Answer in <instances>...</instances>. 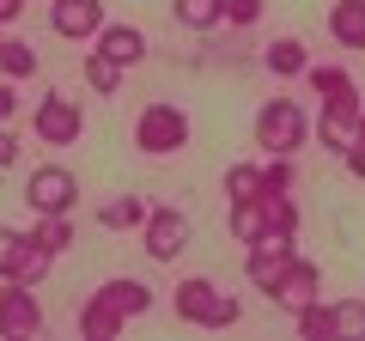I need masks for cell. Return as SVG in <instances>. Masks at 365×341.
I'll return each mask as SVG.
<instances>
[{"label": "cell", "mask_w": 365, "mask_h": 341, "mask_svg": "<svg viewBox=\"0 0 365 341\" xmlns=\"http://www.w3.org/2000/svg\"><path fill=\"white\" fill-rule=\"evenodd\" d=\"M170 305H177L182 323H195V329H232L237 317H244V305H237L232 292H220L207 275H189L177 292H170Z\"/></svg>", "instance_id": "cell-1"}, {"label": "cell", "mask_w": 365, "mask_h": 341, "mask_svg": "<svg viewBox=\"0 0 365 341\" xmlns=\"http://www.w3.org/2000/svg\"><path fill=\"white\" fill-rule=\"evenodd\" d=\"M134 146H140L146 158H170L189 146V110L182 104H165V98H153V104L134 116Z\"/></svg>", "instance_id": "cell-2"}, {"label": "cell", "mask_w": 365, "mask_h": 341, "mask_svg": "<svg viewBox=\"0 0 365 341\" xmlns=\"http://www.w3.org/2000/svg\"><path fill=\"white\" fill-rule=\"evenodd\" d=\"M311 141V116H304L299 98H268L256 110V146L262 153H299Z\"/></svg>", "instance_id": "cell-3"}, {"label": "cell", "mask_w": 365, "mask_h": 341, "mask_svg": "<svg viewBox=\"0 0 365 341\" xmlns=\"http://www.w3.org/2000/svg\"><path fill=\"white\" fill-rule=\"evenodd\" d=\"M25 208L31 213H73L79 208V177L67 165H37L25 177Z\"/></svg>", "instance_id": "cell-4"}, {"label": "cell", "mask_w": 365, "mask_h": 341, "mask_svg": "<svg viewBox=\"0 0 365 341\" xmlns=\"http://www.w3.org/2000/svg\"><path fill=\"white\" fill-rule=\"evenodd\" d=\"M31 128H37L43 146H73L79 134H86V110H79V98H67V92H43Z\"/></svg>", "instance_id": "cell-5"}, {"label": "cell", "mask_w": 365, "mask_h": 341, "mask_svg": "<svg viewBox=\"0 0 365 341\" xmlns=\"http://www.w3.org/2000/svg\"><path fill=\"white\" fill-rule=\"evenodd\" d=\"M292 256H299V244H292L287 232H262L256 244H250V256H244L250 287H256V292H274V287H280V275L292 268Z\"/></svg>", "instance_id": "cell-6"}, {"label": "cell", "mask_w": 365, "mask_h": 341, "mask_svg": "<svg viewBox=\"0 0 365 341\" xmlns=\"http://www.w3.org/2000/svg\"><path fill=\"white\" fill-rule=\"evenodd\" d=\"M43 329V299L25 280H0V341H31Z\"/></svg>", "instance_id": "cell-7"}, {"label": "cell", "mask_w": 365, "mask_h": 341, "mask_svg": "<svg viewBox=\"0 0 365 341\" xmlns=\"http://www.w3.org/2000/svg\"><path fill=\"white\" fill-rule=\"evenodd\" d=\"M189 213L182 208H153L146 213V225H140V250L153 256V263H177L182 250H189Z\"/></svg>", "instance_id": "cell-8"}, {"label": "cell", "mask_w": 365, "mask_h": 341, "mask_svg": "<svg viewBox=\"0 0 365 341\" xmlns=\"http://www.w3.org/2000/svg\"><path fill=\"white\" fill-rule=\"evenodd\" d=\"M104 25H110L104 0H49V31L67 43H91Z\"/></svg>", "instance_id": "cell-9"}, {"label": "cell", "mask_w": 365, "mask_h": 341, "mask_svg": "<svg viewBox=\"0 0 365 341\" xmlns=\"http://www.w3.org/2000/svg\"><path fill=\"white\" fill-rule=\"evenodd\" d=\"M268 299L280 305V311H304L311 299H323V268H317L311 256H292V268L280 275V287H274Z\"/></svg>", "instance_id": "cell-10"}, {"label": "cell", "mask_w": 365, "mask_h": 341, "mask_svg": "<svg viewBox=\"0 0 365 341\" xmlns=\"http://www.w3.org/2000/svg\"><path fill=\"white\" fill-rule=\"evenodd\" d=\"M91 49L110 55V61L128 73V67H140V61H146V31H140V25H104L98 37H91Z\"/></svg>", "instance_id": "cell-11"}, {"label": "cell", "mask_w": 365, "mask_h": 341, "mask_svg": "<svg viewBox=\"0 0 365 341\" xmlns=\"http://www.w3.org/2000/svg\"><path fill=\"white\" fill-rule=\"evenodd\" d=\"M317 141H323V153H347L353 141H359V104H323V116H317Z\"/></svg>", "instance_id": "cell-12"}, {"label": "cell", "mask_w": 365, "mask_h": 341, "mask_svg": "<svg viewBox=\"0 0 365 341\" xmlns=\"http://www.w3.org/2000/svg\"><path fill=\"white\" fill-rule=\"evenodd\" d=\"M122 329H128V317H122L104 292H91V299L79 305V335H86V341H116Z\"/></svg>", "instance_id": "cell-13"}, {"label": "cell", "mask_w": 365, "mask_h": 341, "mask_svg": "<svg viewBox=\"0 0 365 341\" xmlns=\"http://www.w3.org/2000/svg\"><path fill=\"white\" fill-rule=\"evenodd\" d=\"M98 292H104V299L116 305V311L128 317V323H134V317H146V311H153V287H146V280H134V275H116V280H104Z\"/></svg>", "instance_id": "cell-14"}, {"label": "cell", "mask_w": 365, "mask_h": 341, "mask_svg": "<svg viewBox=\"0 0 365 341\" xmlns=\"http://www.w3.org/2000/svg\"><path fill=\"white\" fill-rule=\"evenodd\" d=\"M329 37L341 49H365V0H335L329 6Z\"/></svg>", "instance_id": "cell-15"}, {"label": "cell", "mask_w": 365, "mask_h": 341, "mask_svg": "<svg viewBox=\"0 0 365 341\" xmlns=\"http://www.w3.org/2000/svg\"><path fill=\"white\" fill-rule=\"evenodd\" d=\"M262 67H268L274 79H304L311 55H304V43H299V37H274L268 49H262Z\"/></svg>", "instance_id": "cell-16"}, {"label": "cell", "mask_w": 365, "mask_h": 341, "mask_svg": "<svg viewBox=\"0 0 365 341\" xmlns=\"http://www.w3.org/2000/svg\"><path fill=\"white\" fill-rule=\"evenodd\" d=\"M304 79H311V92L323 104H359V86H353L347 67H304Z\"/></svg>", "instance_id": "cell-17"}, {"label": "cell", "mask_w": 365, "mask_h": 341, "mask_svg": "<svg viewBox=\"0 0 365 341\" xmlns=\"http://www.w3.org/2000/svg\"><path fill=\"white\" fill-rule=\"evenodd\" d=\"M146 213H153V208H146L140 195H110L104 208H98V225H104V232H140Z\"/></svg>", "instance_id": "cell-18"}, {"label": "cell", "mask_w": 365, "mask_h": 341, "mask_svg": "<svg viewBox=\"0 0 365 341\" xmlns=\"http://www.w3.org/2000/svg\"><path fill=\"white\" fill-rule=\"evenodd\" d=\"M170 19L182 31H220L225 25V0H170Z\"/></svg>", "instance_id": "cell-19"}, {"label": "cell", "mask_w": 365, "mask_h": 341, "mask_svg": "<svg viewBox=\"0 0 365 341\" xmlns=\"http://www.w3.org/2000/svg\"><path fill=\"white\" fill-rule=\"evenodd\" d=\"M31 244L49 250V256L73 250V213H37V225H31Z\"/></svg>", "instance_id": "cell-20"}, {"label": "cell", "mask_w": 365, "mask_h": 341, "mask_svg": "<svg viewBox=\"0 0 365 341\" xmlns=\"http://www.w3.org/2000/svg\"><path fill=\"white\" fill-rule=\"evenodd\" d=\"M268 232V208H262V195H250V201H232V238L237 244H256V238Z\"/></svg>", "instance_id": "cell-21"}, {"label": "cell", "mask_w": 365, "mask_h": 341, "mask_svg": "<svg viewBox=\"0 0 365 341\" xmlns=\"http://www.w3.org/2000/svg\"><path fill=\"white\" fill-rule=\"evenodd\" d=\"M329 335L335 341H365V299H335L329 305Z\"/></svg>", "instance_id": "cell-22"}, {"label": "cell", "mask_w": 365, "mask_h": 341, "mask_svg": "<svg viewBox=\"0 0 365 341\" xmlns=\"http://www.w3.org/2000/svg\"><path fill=\"white\" fill-rule=\"evenodd\" d=\"M86 86L98 98H116L122 92V67L110 61V55H98V49H86Z\"/></svg>", "instance_id": "cell-23"}, {"label": "cell", "mask_w": 365, "mask_h": 341, "mask_svg": "<svg viewBox=\"0 0 365 341\" xmlns=\"http://www.w3.org/2000/svg\"><path fill=\"white\" fill-rule=\"evenodd\" d=\"M292 183H299L292 153H268V165H262V195H292Z\"/></svg>", "instance_id": "cell-24"}, {"label": "cell", "mask_w": 365, "mask_h": 341, "mask_svg": "<svg viewBox=\"0 0 365 341\" xmlns=\"http://www.w3.org/2000/svg\"><path fill=\"white\" fill-rule=\"evenodd\" d=\"M31 73H37V49L19 43V37H6L0 43V79H31Z\"/></svg>", "instance_id": "cell-25"}, {"label": "cell", "mask_w": 365, "mask_h": 341, "mask_svg": "<svg viewBox=\"0 0 365 341\" xmlns=\"http://www.w3.org/2000/svg\"><path fill=\"white\" fill-rule=\"evenodd\" d=\"M31 250V232H19V225H0V280L19 275V256Z\"/></svg>", "instance_id": "cell-26"}, {"label": "cell", "mask_w": 365, "mask_h": 341, "mask_svg": "<svg viewBox=\"0 0 365 341\" xmlns=\"http://www.w3.org/2000/svg\"><path fill=\"white\" fill-rule=\"evenodd\" d=\"M292 323H299L304 341H335V335H329V299H311L304 311H292Z\"/></svg>", "instance_id": "cell-27"}, {"label": "cell", "mask_w": 365, "mask_h": 341, "mask_svg": "<svg viewBox=\"0 0 365 341\" xmlns=\"http://www.w3.org/2000/svg\"><path fill=\"white\" fill-rule=\"evenodd\" d=\"M262 208H268V232L299 238V201H292V195H262Z\"/></svg>", "instance_id": "cell-28"}, {"label": "cell", "mask_w": 365, "mask_h": 341, "mask_svg": "<svg viewBox=\"0 0 365 341\" xmlns=\"http://www.w3.org/2000/svg\"><path fill=\"white\" fill-rule=\"evenodd\" d=\"M225 195H232V201L262 195V165H232V170H225Z\"/></svg>", "instance_id": "cell-29"}, {"label": "cell", "mask_w": 365, "mask_h": 341, "mask_svg": "<svg viewBox=\"0 0 365 341\" xmlns=\"http://www.w3.org/2000/svg\"><path fill=\"white\" fill-rule=\"evenodd\" d=\"M49 263H55L49 250H37V244H31L25 256H19V275H13V280H25V287H43V280H49Z\"/></svg>", "instance_id": "cell-30"}, {"label": "cell", "mask_w": 365, "mask_h": 341, "mask_svg": "<svg viewBox=\"0 0 365 341\" xmlns=\"http://www.w3.org/2000/svg\"><path fill=\"white\" fill-rule=\"evenodd\" d=\"M262 6H268V0H225V25H237V31L262 25Z\"/></svg>", "instance_id": "cell-31"}, {"label": "cell", "mask_w": 365, "mask_h": 341, "mask_svg": "<svg viewBox=\"0 0 365 341\" xmlns=\"http://www.w3.org/2000/svg\"><path fill=\"white\" fill-rule=\"evenodd\" d=\"M13 165H19V134L0 122V170H13Z\"/></svg>", "instance_id": "cell-32"}, {"label": "cell", "mask_w": 365, "mask_h": 341, "mask_svg": "<svg viewBox=\"0 0 365 341\" xmlns=\"http://www.w3.org/2000/svg\"><path fill=\"white\" fill-rule=\"evenodd\" d=\"M341 165H347V170H353V177H359V183H365V141H353V146H347V153H341Z\"/></svg>", "instance_id": "cell-33"}, {"label": "cell", "mask_w": 365, "mask_h": 341, "mask_svg": "<svg viewBox=\"0 0 365 341\" xmlns=\"http://www.w3.org/2000/svg\"><path fill=\"white\" fill-rule=\"evenodd\" d=\"M13 110H19V92H13V79H0V122H13Z\"/></svg>", "instance_id": "cell-34"}, {"label": "cell", "mask_w": 365, "mask_h": 341, "mask_svg": "<svg viewBox=\"0 0 365 341\" xmlns=\"http://www.w3.org/2000/svg\"><path fill=\"white\" fill-rule=\"evenodd\" d=\"M19 13H25V0H0V25H13Z\"/></svg>", "instance_id": "cell-35"}, {"label": "cell", "mask_w": 365, "mask_h": 341, "mask_svg": "<svg viewBox=\"0 0 365 341\" xmlns=\"http://www.w3.org/2000/svg\"><path fill=\"white\" fill-rule=\"evenodd\" d=\"M359 141H365V104H359Z\"/></svg>", "instance_id": "cell-36"}, {"label": "cell", "mask_w": 365, "mask_h": 341, "mask_svg": "<svg viewBox=\"0 0 365 341\" xmlns=\"http://www.w3.org/2000/svg\"><path fill=\"white\" fill-rule=\"evenodd\" d=\"M0 43H6V25H0Z\"/></svg>", "instance_id": "cell-37"}]
</instances>
